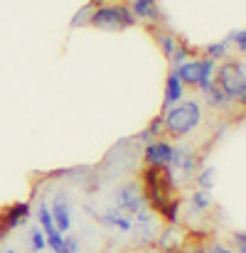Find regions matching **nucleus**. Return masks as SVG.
Wrapping results in <instances>:
<instances>
[{"label": "nucleus", "instance_id": "6ab92c4d", "mask_svg": "<svg viewBox=\"0 0 246 253\" xmlns=\"http://www.w3.org/2000/svg\"><path fill=\"white\" fill-rule=\"evenodd\" d=\"M192 182L197 184V189H207V192H212V189H214V184H217V168H214V165L199 168Z\"/></svg>", "mask_w": 246, "mask_h": 253}, {"label": "nucleus", "instance_id": "f257e3e1", "mask_svg": "<svg viewBox=\"0 0 246 253\" xmlns=\"http://www.w3.org/2000/svg\"><path fill=\"white\" fill-rule=\"evenodd\" d=\"M202 126V103L197 98H182L180 103L163 111L165 135L172 140H182L192 135Z\"/></svg>", "mask_w": 246, "mask_h": 253}, {"label": "nucleus", "instance_id": "423d86ee", "mask_svg": "<svg viewBox=\"0 0 246 253\" xmlns=\"http://www.w3.org/2000/svg\"><path fill=\"white\" fill-rule=\"evenodd\" d=\"M185 241H187V234L177 224H165L163 229H158V236H155L153 246L160 253H180Z\"/></svg>", "mask_w": 246, "mask_h": 253}, {"label": "nucleus", "instance_id": "1a4fd4ad", "mask_svg": "<svg viewBox=\"0 0 246 253\" xmlns=\"http://www.w3.org/2000/svg\"><path fill=\"white\" fill-rule=\"evenodd\" d=\"M103 229H113V231H121V234H128L133 229V219L118 209H108V211H101V214H91Z\"/></svg>", "mask_w": 246, "mask_h": 253}, {"label": "nucleus", "instance_id": "4be33fe9", "mask_svg": "<svg viewBox=\"0 0 246 253\" xmlns=\"http://www.w3.org/2000/svg\"><path fill=\"white\" fill-rule=\"evenodd\" d=\"M27 241H30V251L32 253H42L47 249V236L40 226H32L30 234H27Z\"/></svg>", "mask_w": 246, "mask_h": 253}, {"label": "nucleus", "instance_id": "6e6552de", "mask_svg": "<svg viewBox=\"0 0 246 253\" xmlns=\"http://www.w3.org/2000/svg\"><path fill=\"white\" fill-rule=\"evenodd\" d=\"M32 216V207L27 202H15L10 207L2 209L0 214V226H5L7 231H15V229H22Z\"/></svg>", "mask_w": 246, "mask_h": 253}, {"label": "nucleus", "instance_id": "2f4dec72", "mask_svg": "<svg viewBox=\"0 0 246 253\" xmlns=\"http://www.w3.org/2000/svg\"><path fill=\"white\" fill-rule=\"evenodd\" d=\"M121 2H131V0H121Z\"/></svg>", "mask_w": 246, "mask_h": 253}, {"label": "nucleus", "instance_id": "c756f323", "mask_svg": "<svg viewBox=\"0 0 246 253\" xmlns=\"http://www.w3.org/2000/svg\"><path fill=\"white\" fill-rule=\"evenodd\" d=\"M141 253H160V251H158L155 246H148V249H143V251H141Z\"/></svg>", "mask_w": 246, "mask_h": 253}, {"label": "nucleus", "instance_id": "bb28decb", "mask_svg": "<svg viewBox=\"0 0 246 253\" xmlns=\"http://www.w3.org/2000/svg\"><path fill=\"white\" fill-rule=\"evenodd\" d=\"M64 253H82V239L74 234H64Z\"/></svg>", "mask_w": 246, "mask_h": 253}, {"label": "nucleus", "instance_id": "5701e85b", "mask_svg": "<svg viewBox=\"0 0 246 253\" xmlns=\"http://www.w3.org/2000/svg\"><path fill=\"white\" fill-rule=\"evenodd\" d=\"M148 135H150V140H158V138H165V128H163V116H158V118H153L146 128H143Z\"/></svg>", "mask_w": 246, "mask_h": 253}, {"label": "nucleus", "instance_id": "aec40b11", "mask_svg": "<svg viewBox=\"0 0 246 253\" xmlns=\"http://www.w3.org/2000/svg\"><path fill=\"white\" fill-rule=\"evenodd\" d=\"M155 42H158L160 52H163L165 57L170 59V57H172V52L177 49L180 37H177V35H172V32H165V30H155Z\"/></svg>", "mask_w": 246, "mask_h": 253}, {"label": "nucleus", "instance_id": "ddd939ff", "mask_svg": "<svg viewBox=\"0 0 246 253\" xmlns=\"http://www.w3.org/2000/svg\"><path fill=\"white\" fill-rule=\"evenodd\" d=\"M133 236V244L141 246V249H148L155 244V236H158V221L155 224H136L133 221V229L128 231Z\"/></svg>", "mask_w": 246, "mask_h": 253}, {"label": "nucleus", "instance_id": "9d476101", "mask_svg": "<svg viewBox=\"0 0 246 253\" xmlns=\"http://www.w3.org/2000/svg\"><path fill=\"white\" fill-rule=\"evenodd\" d=\"M131 12H133V17L141 22V20H146V22H160V7H158V0H131Z\"/></svg>", "mask_w": 246, "mask_h": 253}, {"label": "nucleus", "instance_id": "a878e982", "mask_svg": "<svg viewBox=\"0 0 246 253\" xmlns=\"http://www.w3.org/2000/svg\"><path fill=\"white\" fill-rule=\"evenodd\" d=\"M47 236V249L52 253H64V234L54 231V234H45Z\"/></svg>", "mask_w": 246, "mask_h": 253}, {"label": "nucleus", "instance_id": "f03ea898", "mask_svg": "<svg viewBox=\"0 0 246 253\" xmlns=\"http://www.w3.org/2000/svg\"><path fill=\"white\" fill-rule=\"evenodd\" d=\"M136 22L138 20L133 17L126 2H101L91 10V17H89V27L106 30V32H123L133 27Z\"/></svg>", "mask_w": 246, "mask_h": 253}, {"label": "nucleus", "instance_id": "cd10ccee", "mask_svg": "<svg viewBox=\"0 0 246 253\" xmlns=\"http://www.w3.org/2000/svg\"><path fill=\"white\" fill-rule=\"evenodd\" d=\"M232 244H234V251L237 253H246V231H232Z\"/></svg>", "mask_w": 246, "mask_h": 253}, {"label": "nucleus", "instance_id": "c85d7f7f", "mask_svg": "<svg viewBox=\"0 0 246 253\" xmlns=\"http://www.w3.org/2000/svg\"><path fill=\"white\" fill-rule=\"evenodd\" d=\"M207 253H237V251L229 249V246H224V244H209V246H207Z\"/></svg>", "mask_w": 246, "mask_h": 253}, {"label": "nucleus", "instance_id": "a211bd4d", "mask_svg": "<svg viewBox=\"0 0 246 253\" xmlns=\"http://www.w3.org/2000/svg\"><path fill=\"white\" fill-rule=\"evenodd\" d=\"M204 57L214 59L217 64L224 62V59H232V44L227 42V37L219 40V42H209V44L204 47Z\"/></svg>", "mask_w": 246, "mask_h": 253}, {"label": "nucleus", "instance_id": "393cba45", "mask_svg": "<svg viewBox=\"0 0 246 253\" xmlns=\"http://www.w3.org/2000/svg\"><path fill=\"white\" fill-rule=\"evenodd\" d=\"M91 10H94V5L89 2V5H84L82 10H77V15L72 17V22H69V27H84V25H89V17H91Z\"/></svg>", "mask_w": 246, "mask_h": 253}, {"label": "nucleus", "instance_id": "2eb2a0df", "mask_svg": "<svg viewBox=\"0 0 246 253\" xmlns=\"http://www.w3.org/2000/svg\"><path fill=\"white\" fill-rule=\"evenodd\" d=\"M199 59V79H197V88L199 93H204L209 86L214 84V77H217V62L209 59V57H197Z\"/></svg>", "mask_w": 246, "mask_h": 253}, {"label": "nucleus", "instance_id": "f3484780", "mask_svg": "<svg viewBox=\"0 0 246 253\" xmlns=\"http://www.w3.org/2000/svg\"><path fill=\"white\" fill-rule=\"evenodd\" d=\"M35 216H37V226L45 231V234H54L57 226H54V219H52V211H49V204L47 199H40V204L35 207Z\"/></svg>", "mask_w": 246, "mask_h": 253}, {"label": "nucleus", "instance_id": "39448f33", "mask_svg": "<svg viewBox=\"0 0 246 253\" xmlns=\"http://www.w3.org/2000/svg\"><path fill=\"white\" fill-rule=\"evenodd\" d=\"M172 150H175V145L167 138H158V140L148 143L143 148V163H146V168L165 169L167 163H170V158H172Z\"/></svg>", "mask_w": 246, "mask_h": 253}, {"label": "nucleus", "instance_id": "b1692460", "mask_svg": "<svg viewBox=\"0 0 246 253\" xmlns=\"http://www.w3.org/2000/svg\"><path fill=\"white\" fill-rule=\"evenodd\" d=\"M227 42H229V44H234V47H237V52H239L242 57L246 54V32L244 30H234V32H229Z\"/></svg>", "mask_w": 246, "mask_h": 253}, {"label": "nucleus", "instance_id": "7ed1b4c3", "mask_svg": "<svg viewBox=\"0 0 246 253\" xmlns=\"http://www.w3.org/2000/svg\"><path fill=\"white\" fill-rule=\"evenodd\" d=\"M214 84L219 86L229 98L232 103L237 106H244L246 103V67L244 59H224L222 64H217V77H214Z\"/></svg>", "mask_w": 246, "mask_h": 253}, {"label": "nucleus", "instance_id": "7c9ffc66", "mask_svg": "<svg viewBox=\"0 0 246 253\" xmlns=\"http://www.w3.org/2000/svg\"><path fill=\"white\" fill-rule=\"evenodd\" d=\"M0 253H17L15 249H5V251H0Z\"/></svg>", "mask_w": 246, "mask_h": 253}, {"label": "nucleus", "instance_id": "9b49d317", "mask_svg": "<svg viewBox=\"0 0 246 253\" xmlns=\"http://www.w3.org/2000/svg\"><path fill=\"white\" fill-rule=\"evenodd\" d=\"M187 207H190V214L202 216L204 211H209V209L214 207V197H212V192L195 187V189L190 192V197H187Z\"/></svg>", "mask_w": 246, "mask_h": 253}, {"label": "nucleus", "instance_id": "dca6fc26", "mask_svg": "<svg viewBox=\"0 0 246 253\" xmlns=\"http://www.w3.org/2000/svg\"><path fill=\"white\" fill-rule=\"evenodd\" d=\"M202 96H204V101H207L212 108H217V111H232V108H234L232 98H229V96H227L217 84H212Z\"/></svg>", "mask_w": 246, "mask_h": 253}, {"label": "nucleus", "instance_id": "0eeeda50", "mask_svg": "<svg viewBox=\"0 0 246 253\" xmlns=\"http://www.w3.org/2000/svg\"><path fill=\"white\" fill-rule=\"evenodd\" d=\"M49 204V211H52V219H54V226L59 234H67L72 229V204H69V197L67 192H57L52 197Z\"/></svg>", "mask_w": 246, "mask_h": 253}, {"label": "nucleus", "instance_id": "20e7f679", "mask_svg": "<svg viewBox=\"0 0 246 253\" xmlns=\"http://www.w3.org/2000/svg\"><path fill=\"white\" fill-rule=\"evenodd\" d=\"M113 204H116L118 211H123V214H128V216H133V214H138L141 209L150 207V204H148L146 187H143V182H138V179H131V182L121 184V187L116 189V194H113Z\"/></svg>", "mask_w": 246, "mask_h": 253}, {"label": "nucleus", "instance_id": "412c9836", "mask_svg": "<svg viewBox=\"0 0 246 253\" xmlns=\"http://www.w3.org/2000/svg\"><path fill=\"white\" fill-rule=\"evenodd\" d=\"M197 54H195V49L180 37V42H177V49L172 52V57H170V64H172V69H177L180 64H185L187 59H195Z\"/></svg>", "mask_w": 246, "mask_h": 253}, {"label": "nucleus", "instance_id": "4468645a", "mask_svg": "<svg viewBox=\"0 0 246 253\" xmlns=\"http://www.w3.org/2000/svg\"><path fill=\"white\" fill-rule=\"evenodd\" d=\"M177 74V79L182 82L185 88H197V79H199V59H187L185 64H180L177 69H172Z\"/></svg>", "mask_w": 246, "mask_h": 253}, {"label": "nucleus", "instance_id": "f8f14e48", "mask_svg": "<svg viewBox=\"0 0 246 253\" xmlns=\"http://www.w3.org/2000/svg\"><path fill=\"white\" fill-rule=\"evenodd\" d=\"M185 86L182 82L177 79V74L175 72H170L167 74V79H165V98H163V111H167L170 106H175V103H180L182 98H185Z\"/></svg>", "mask_w": 246, "mask_h": 253}]
</instances>
